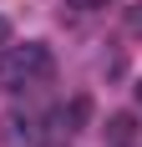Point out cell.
Wrapping results in <instances>:
<instances>
[{"mask_svg": "<svg viewBox=\"0 0 142 147\" xmlns=\"http://www.w3.org/2000/svg\"><path fill=\"white\" fill-rule=\"evenodd\" d=\"M56 71L51 61V46L41 41H26V46H5L0 51V86L5 91H30V86H46Z\"/></svg>", "mask_w": 142, "mask_h": 147, "instance_id": "cell-1", "label": "cell"}, {"mask_svg": "<svg viewBox=\"0 0 142 147\" xmlns=\"http://www.w3.org/2000/svg\"><path fill=\"white\" fill-rule=\"evenodd\" d=\"M0 137H5V147H46L51 132H46V117H36V112H10Z\"/></svg>", "mask_w": 142, "mask_h": 147, "instance_id": "cell-2", "label": "cell"}, {"mask_svg": "<svg viewBox=\"0 0 142 147\" xmlns=\"http://www.w3.org/2000/svg\"><path fill=\"white\" fill-rule=\"evenodd\" d=\"M112 137L127 142V137H132V117H112Z\"/></svg>", "mask_w": 142, "mask_h": 147, "instance_id": "cell-3", "label": "cell"}, {"mask_svg": "<svg viewBox=\"0 0 142 147\" xmlns=\"http://www.w3.org/2000/svg\"><path fill=\"white\" fill-rule=\"evenodd\" d=\"M127 30H142V5H132V10H127Z\"/></svg>", "mask_w": 142, "mask_h": 147, "instance_id": "cell-4", "label": "cell"}, {"mask_svg": "<svg viewBox=\"0 0 142 147\" xmlns=\"http://www.w3.org/2000/svg\"><path fill=\"white\" fill-rule=\"evenodd\" d=\"M66 5H76V10H97V5H107V0H66Z\"/></svg>", "mask_w": 142, "mask_h": 147, "instance_id": "cell-5", "label": "cell"}, {"mask_svg": "<svg viewBox=\"0 0 142 147\" xmlns=\"http://www.w3.org/2000/svg\"><path fill=\"white\" fill-rule=\"evenodd\" d=\"M5 36H10V20H5V15H0V46H5Z\"/></svg>", "mask_w": 142, "mask_h": 147, "instance_id": "cell-6", "label": "cell"}, {"mask_svg": "<svg viewBox=\"0 0 142 147\" xmlns=\"http://www.w3.org/2000/svg\"><path fill=\"white\" fill-rule=\"evenodd\" d=\"M137 102H142V81H137Z\"/></svg>", "mask_w": 142, "mask_h": 147, "instance_id": "cell-7", "label": "cell"}]
</instances>
